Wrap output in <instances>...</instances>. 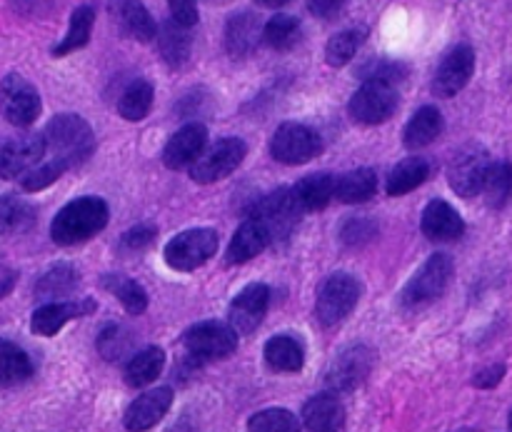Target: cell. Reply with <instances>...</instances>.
<instances>
[{"label":"cell","mask_w":512,"mask_h":432,"mask_svg":"<svg viewBox=\"0 0 512 432\" xmlns=\"http://www.w3.org/2000/svg\"><path fill=\"white\" fill-rule=\"evenodd\" d=\"M108 218L110 210L103 198L83 195V198L70 200L68 205L58 210V215L50 223V238H53L55 245H63V248L80 245L103 233Z\"/></svg>","instance_id":"cell-1"},{"label":"cell","mask_w":512,"mask_h":432,"mask_svg":"<svg viewBox=\"0 0 512 432\" xmlns=\"http://www.w3.org/2000/svg\"><path fill=\"white\" fill-rule=\"evenodd\" d=\"M45 153L60 160L65 168H78L93 155L95 133L88 120L75 113H60L43 130Z\"/></svg>","instance_id":"cell-2"},{"label":"cell","mask_w":512,"mask_h":432,"mask_svg":"<svg viewBox=\"0 0 512 432\" xmlns=\"http://www.w3.org/2000/svg\"><path fill=\"white\" fill-rule=\"evenodd\" d=\"M455 275V265L450 260V255L435 253L415 270L413 278L408 280V285L403 288L400 295V303L405 308H423V305L435 303L438 298H443L445 290L450 288V280Z\"/></svg>","instance_id":"cell-3"},{"label":"cell","mask_w":512,"mask_h":432,"mask_svg":"<svg viewBox=\"0 0 512 432\" xmlns=\"http://www.w3.org/2000/svg\"><path fill=\"white\" fill-rule=\"evenodd\" d=\"M218 253V233L213 228H193L175 235L163 250V258L170 270L193 273L203 268Z\"/></svg>","instance_id":"cell-4"},{"label":"cell","mask_w":512,"mask_h":432,"mask_svg":"<svg viewBox=\"0 0 512 432\" xmlns=\"http://www.w3.org/2000/svg\"><path fill=\"white\" fill-rule=\"evenodd\" d=\"M360 293H363V288H360L355 275H330L318 290V298H315V315H318V320L325 328H333V325L343 323V320L353 313L355 305H358L360 300Z\"/></svg>","instance_id":"cell-5"},{"label":"cell","mask_w":512,"mask_h":432,"mask_svg":"<svg viewBox=\"0 0 512 432\" xmlns=\"http://www.w3.org/2000/svg\"><path fill=\"white\" fill-rule=\"evenodd\" d=\"M320 153H323V140L305 123L288 120V123L278 125L270 138V155L283 165H305L318 158Z\"/></svg>","instance_id":"cell-6"},{"label":"cell","mask_w":512,"mask_h":432,"mask_svg":"<svg viewBox=\"0 0 512 432\" xmlns=\"http://www.w3.org/2000/svg\"><path fill=\"white\" fill-rule=\"evenodd\" d=\"M248 155V145L240 138H220L215 145L203 150L195 165L190 168V178L198 185H213L233 175L243 165Z\"/></svg>","instance_id":"cell-7"},{"label":"cell","mask_w":512,"mask_h":432,"mask_svg":"<svg viewBox=\"0 0 512 432\" xmlns=\"http://www.w3.org/2000/svg\"><path fill=\"white\" fill-rule=\"evenodd\" d=\"M183 345L190 358L200 360V363L225 360L238 350V333L228 323L203 320V323H195L193 328L185 330Z\"/></svg>","instance_id":"cell-8"},{"label":"cell","mask_w":512,"mask_h":432,"mask_svg":"<svg viewBox=\"0 0 512 432\" xmlns=\"http://www.w3.org/2000/svg\"><path fill=\"white\" fill-rule=\"evenodd\" d=\"M40 95L20 73H8L0 80V113L15 128H28L40 118Z\"/></svg>","instance_id":"cell-9"},{"label":"cell","mask_w":512,"mask_h":432,"mask_svg":"<svg viewBox=\"0 0 512 432\" xmlns=\"http://www.w3.org/2000/svg\"><path fill=\"white\" fill-rule=\"evenodd\" d=\"M398 110V90L393 85L365 80L348 103L350 118L358 125H383Z\"/></svg>","instance_id":"cell-10"},{"label":"cell","mask_w":512,"mask_h":432,"mask_svg":"<svg viewBox=\"0 0 512 432\" xmlns=\"http://www.w3.org/2000/svg\"><path fill=\"white\" fill-rule=\"evenodd\" d=\"M300 215L303 213L295 208L290 188H278L275 193L260 198L248 218L260 220V223L268 228L270 238H273V243H275V240H280V238H288L290 230H293L295 223L300 220Z\"/></svg>","instance_id":"cell-11"},{"label":"cell","mask_w":512,"mask_h":432,"mask_svg":"<svg viewBox=\"0 0 512 432\" xmlns=\"http://www.w3.org/2000/svg\"><path fill=\"white\" fill-rule=\"evenodd\" d=\"M475 73V50L470 45L460 43L453 50L445 53V58L440 60L438 70H435L433 78V93L438 98H453L458 95L465 85L470 83Z\"/></svg>","instance_id":"cell-12"},{"label":"cell","mask_w":512,"mask_h":432,"mask_svg":"<svg viewBox=\"0 0 512 432\" xmlns=\"http://www.w3.org/2000/svg\"><path fill=\"white\" fill-rule=\"evenodd\" d=\"M270 308V288L263 283H253L240 290L228 310V325L238 335H250L260 328L265 313Z\"/></svg>","instance_id":"cell-13"},{"label":"cell","mask_w":512,"mask_h":432,"mask_svg":"<svg viewBox=\"0 0 512 432\" xmlns=\"http://www.w3.org/2000/svg\"><path fill=\"white\" fill-rule=\"evenodd\" d=\"M373 363V350L365 348V345H350L330 363L325 378H328V385L333 390H355L368 380Z\"/></svg>","instance_id":"cell-14"},{"label":"cell","mask_w":512,"mask_h":432,"mask_svg":"<svg viewBox=\"0 0 512 432\" xmlns=\"http://www.w3.org/2000/svg\"><path fill=\"white\" fill-rule=\"evenodd\" d=\"M98 310V303L90 298H80V300H63V303H45L40 305L38 310L30 318V330L35 335H43V338H53L58 335L70 320L78 318H88L90 313Z\"/></svg>","instance_id":"cell-15"},{"label":"cell","mask_w":512,"mask_h":432,"mask_svg":"<svg viewBox=\"0 0 512 432\" xmlns=\"http://www.w3.org/2000/svg\"><path fill=\"white\" fill-rule=\"evenodd\" d=\"M490 158L485 150L480 148H468L463 153L455 155V160L450 163L448 170V183L460 198H475L480 195L485 183V175H488Z\"/></svg>","instance_id":"cell-16"},{"label":"cell","mask_w":512,"mask_h":432,"mask_svg":"<svg viewBox=\"0 0 512 432\" xmlns=\"http://www.w3.org/2000/svg\"><path fill=\"white\" fill-rule=\"evenodd\" d=\"M208 148V130L203 123H185L175 130L163 148V165L168 170L193 168L195 160Z\"/></svg>","instance_id":"cell-17"},{"label":"cell","mask_w":512,"mask_h":432,"mask_svg":"<svg viewBox=\"0 0 512 432\" xmlns=\"http://www.w3.org/2000/svg\"><path fill=\"white\" fill-rule=\"evenodd\" d=\"M45 160L43 135H23L15 138L0 150V178L15 180L25 178L33 168Z\"/></svg>","instance_id":"cell-18"},{"label":"cell","mask_w":512,"mask_h":432,"mask_svg":"<svg viewBox=\"0 0 512 432\" xmlns=\"http://www.w3.org/2000/svg\"><path fill=\"white\" fill-rule=\"evenodd\" d=\"M420 230L433 243H455V240L465 235V220L460 218V213L453 205L435 198L425 205L423 218H420Z\"/></svg>","instance_id":"cell-19"},{"label":"cell","mask_w":512,"mask_h":432,"mask_svg":"<svg viewBox=\"0 0 512 432\" xmlns=\"http://www.w3.org/2000/svg\"><path fill=\"white\" fill-rule=\"evenodd\" d=\"M108 10L113 23L118 25V30L125 38L138 40V43L155 40L158 25H155L153 15H150V10L140 0H110Z\"/></svg>","instance_id":"cell-20"},{"label":"cell","mask_w":512,"mask_h":432,"mask_svg":"<svg viewBox=\"0 0 512 432\" xmlns=\"http://www.w3.org/2000/svg\"><path fill=\"white\" fill-rule=\"evenodd\" d=\"M173 405V390L170 388H155L148 393L140 395L138 400L130 403V408L125 410V430L130 432H145L160 423L165 418V413Z\"/></svg>","instance_id":"cell-21"},{"label":"cell","mask_w":512,"mask_h":432,"mask_svg":"<svg viewBox=\"0 0 512 432\" xmlns=\"http://www.w3.org/2000/svg\"><path fill=\"white\" fill-rule=\"evenodd\" d=\"M263 25V20L255 13H250V10H240V13L230 15L223 33L225 50L233 58H248L250 53H255L260 40H263Z\"/></svg>","instance_id":"cell-22"},{"label":"cell","mask_w":512,"mask_h":432,"mask_svg":"<svg viewBox=\"0 0 512 432\" xmlns=\"http://www.w3.org/2000/svg\"><path fill=\"white\" fill-rule=\"evenodd\" d=\"M273 243L268 228H265L260 220L248 218L240 223V228L235 230L233 240L228 245V253H225V263L228 265H243L250 263L253 258H258L268 245Z\"/></svg>","instance_id":"cell-23"},{"label":"cell","mask_w":512,"mask_h":432,"mask_svg":"<svg viewBox=\"0 0 512 432\" xmlns=\"http://www.w3.org/2000/svg\"><path fill=\"white\" fill-rule=\"evenodd\" d=\"M290 195H293L295 208L303 215L318 213V210H325L335 200V178L328 173L305 175L303 180H298V183L290 188Z\"/></svg>","instance_id":"cell-24"},{"label":"cell","mask_w":512,"mask_h":432,"mask_svg":"<svg viewBox=\"0 0 512 432\" xmlns=\"http://www.w3.org/2000/svg\"><path fill=\"white\" fill-rule=\"evenodd\" d=\"M303 425L308 432H343L345 408L333 393L310 398L303 408Z\"/></svg>","instance_id":"cell-25"},{"label":"cell","mask_w":512,"mask_h":432,"mask_svg":"<svg viewBox=\"0 0 512 432\" xmlns=\"http://www.w3.org/2000/svg\"><path fill=\"white\" fill-rule=\"evenodd\" d=\"M155 43H158L160 58L165 65L173 70H180L190 60V50H193V38H190L188 28L175 23L173 18L165 20L155 33Z\"/></svg>","instance_id":"cell-26"},{"label":"cell","mask_w":512,"mask_h":432,"mask_svg":"<svg viewBox=\"0 0 512 432\" xmlns=\"http://www.w3.org/2000/svg\"><path fill=\"white\" fill-rule=\"evenodd\" d=\"M443 113H440L435 105H423L420 110H415L413 118L408 120L403 130V143L408 150H420L428 148L430 143L440 138L443 133Z\"/></svg>","instance_id":"cell-27"},{"label":"cell","mask_w":512,"mask_h":432,"mask_svg":"<svg viewBox=\"0 0 512 432\" xmlns=\"http://www.w3.org/2000/svg\"><path fill=\"white\" fill-rule=\"evenodd\" d=\"M378 193V173L370 168H358L335 178V195L338 203L358 205L368 203Z\"/></svg>","instance_id":"cell-28"},{"label":"cell","mask_w":512,"mask_h":432,"mask_svg":"<svg viewBox=\"0 0 512 432\" xmlns=\"http://www.w3.org/2000/svg\"><path fill=\"white\" fill-rule=\"evenodd\" d=\"M265 363L275 370V373H300L305 365L303 345L293 338V335H275L265 343Z\"/></svg>","instance_id":"cell-29"},{"label":"cell","mask_w":512,"mask_h":432,"mask_svg":"<svg viewBox=\"0 0 512 432\" xmlns=\"http://www.w3.org/2000/svg\"><path fill=\"white\" fill-rule=\"evenodd\" d=\"M153 98H155V88L150 80L145 78L130 80L118 98V115L123 120H128V123H140V120L148 118L150 108H153Z\"/></svg>","instance_id":"cell-30"},{"label":"cell","mask_w":512,"mask_h":432,"mask_svg":"<svg viewBox=\"0 0 512 432\" xmlns=\"http://www.w3.org/2000/svg\"><path fill=\"white\" fill-rule=\"evenodd\" d=\"M430 178V163L425 158H405L390 170L388 185H385V193L390 198H400V195L413 193L415 188L425 183Z\"/></svg>","instance_id":"cell-31"},{"label":"cell","mask_w":512,"mask_h":432,"mask_svg":"<svg viewBox=\"0 0 512 432\" xmlns=\"http://www.w3.org/2000/svg\"><path fill=\"white\" fill-rule=\"evenodd\" d=\"M93 23H95V8H90V5H80V8H75L73 13H70L68 33L63 35V40H60L58 45H53L50 55H53V58H65V55L85 48V45L90 43Z\"/></svg>","instance_id":"cell-32"},{"label":"cell","mask_w":512,"mask_h":432,"mask_svg":"<svg viewBox=\"0 0 512 432\" xmlns=\"http://www.w3.org/2000/svg\"><path fill=\"white\" fill-rule=\"evenodd\" d=\"M163 368L165 353L160 348H155V345H150V348L140 350V353H135L133 358L128 360L123 373L125 383H128L130 388H145V385L155 383V378H160Z\"/></svg>","instance_id":"cell-33"},{"label":"cell","mask_w":512,"mask_h":432,"mask_svg":"<svg viewBox=\"0 0 512 432\" xmlns=\"http://www.w3.org/2000/svg\"><path fill=\"white\" fill-rule=\"evenodd\" d=\"M33 378V360L20 345L0 340V385L13 388Z\"/></svg>","instance_id":"cell-34"},{"label":"cell","mask_w":512,"mask_h":432,"mask_svg":"<svg viewBox=\"0 0 512 432\" xmlns=\"http://www.w3.org/2000/svg\"><path fill=\"white\" fill-rule=\"evenodd\" d=\"M80 283V273L68 263L53 265L50 270H45L40 275L38 285H35V295L40 300H48V303H55V298H65V295L73 293Z\"/></svg>","instance_id":"cell-35"},{"label":"cell","mask_w":512,"mask_h":432,"mask_svg":"<svg viewBox=\"0 0 512 432\" xmlns=\"http://www.w3.org/2000/svg\"><path fill=\"white\" fill-rule=\"evenodd\" d=\"M365 38H368L365 28H345L335 33L325 45V63L330 68H345L358 55V50L363 48Z\"/></svg>","instance_id":"cell-36"},{"label":"cell","mask_w":512,"mask_h":432,"mask_svg":"<svg viewBox=\"0 0 512 432\" xmlns=\"http://www.w3.org/2000/svg\"><path fill=\"white\" fill-rule=\"evenodd\" d=\"M300 35H303L300 20L288 13L273 15V18L263 25V43L268 45V48L278 50V53L295 48V45L300 43Z\"/></svg>","instance_id":"cell-37"},{"label":"cell","mask_w":512,"mask_h":432,"mask_svg":"<svg viewBox=\"0 0 512 432\" xmlns=\"http://www.w3.org/2000/svg\"><path fill=\"white\" fill-rule=\"evenodd\" d=\"M35 225V208L15 195L0 198V235L28 233Z\"/></svg>","instance_id":"cell-38"},{"label":"cell","mask_w":512,"mask_h":432,"mask_svg":"<svg viewBox=\"0 0 512 432\" xmlns=\"http://www.w3.org/2000/svg\"><path fill=\"white\" fill-rule=\"evenodd\" d=\"M100 283H103V288L110 295H115L120 300V305L130 315H143L148 310V293L143 290V285L130 280L128 275H105Z\"/></svg>","instance_id":"cell-39"},{"label":"cell","mask_w":512,"mask_h":432,"mask_svg":"<svg viewBox=\"0 0 512 432\" xmlns=\"http://www.w3.org/2000/svg\"><path fill=\"white\" fill-rule=\"evenodd\" d=\"M480 193L490 208H505L512 198V163H490Z\"/></svg>","instance_id":"cell-40"},{"label":"cell","mask_w":512,"mask_h":432,"mask_svg":"<svg viewBox=\"0 0 512 432\" xmlns=\"http://www.w3.org/2000/svg\"><path fill=\"white\" fill-rule=\"evenodd\" d=\"M250 432H300V420L285 408H268L248 420Z\"/></svg>","instance_id":"cell-41"},{"label":"cell","mask_w":512,"mask_h":432,"mask_svg":"<svg viewBox=\"0 0 512 432\" xmlns=\"http://www.w3.org/2000/svg\"><path fill=\"white\" fill-rule=\"evenodd\" d=\"M65 165L60 163V160L50 158V160H43V163L38 165V168L30 170L25 178H20V183H23V190L25 193H40V190L50 188V185L55 183V180L60 178V175L65 173Z\"/></svg>","instance_id":"cell-42"},{"label":"cell","mask_w":512,"mask_h":432,"mask_svg":"<svg viewBox=\"0 0 512 432\" xmlns=\"http://www.w3.org/2000/svg\"><path fill=\"white\" fill-rule=\"evenodd\" d=\"M378 233V225L373 223L365 215H358V218H348L343 225H340V240H343L348 248H363Z\"/></svg>","instance_id":"cell-43"},{"label":"cell","mask_w":512,"mask_h":432,"mask_svg":"<svg viewBox=\"0 0 512 432\" xmlns=\"http://www.w3.org/2000/svg\"><path fill=\"white\" fill-rule=\"evenodd\" d=\"M408 75V68L403 63H395V60H370L368 65L360 68V78L365 80H375V83H385L393 85L400 83V80Z\"/></svg>","instance_id":"cell-44"},{"label":"cell","mask_w":512,"mask_h":432,"mask_svg":"<svg viewBox=\"0 0 512 432\" xmlns=\"http://www.w3.org/2000/svg\"><path fill=\"white\" fill-rule=\"evenodd\" d=\"M155 235H158V230H155L153 225H135V228H130L128 233H123V238H120V250H125V253H143V250H148L150 245H153Z\"/></svg>","instance_id":"cell-45"},{"label":"cell","mask_w":512,"mask_h":432,"mask_svg":"<svg viewBox=\"0 0 512 432\" xmlns=\"http://www.w3.org/2000/svg\"><path fill=\"white\" fill-rule=\"evenodd\" d=\"M98 348H100V353H103L105 360H118L120 355H123V350L128 348V340H125L123 328H115V325L105 328L103 335H100V340H98Z\"/></svg>","instance_id":"cell-46"},{"label":"cell","mask_w":512,"mask_h":432,"mask_svg":"<svg viewBox=\"0 0 512 432\" xmlns=\"http://www.w3.org/2000/svg\"><path fill=\"white\" fill-rule=\"evenodd\" d=\"M170 8V18L183 28H193L198 23V3L195 0H165Z\"/></svg>","instance_id":"cell-47"},{"label":"cell","mask_w":512,"mask_h":432,"mask_svg":"<svg viewBox=\"0 0 512 432\" xmlns=\"http://www.w3.org/2000/svg\"><path fill=\"white\" fill-rule=\"evenodd\" d=\"M503 378H505V365L498 363V365H490V368L480 370V373L473 378V385L480 390H490V388H495V385H500V380Z\"/></svg>","instance_id":"cell-48"},{"label":"cell","mask_w":512,"mask_h":432,"mask_svg":"<svg viewBox=\"0 0 512 432\" xmlns=\"http://www.w3.org/2000/svg\"><path fill=\"white\" fill-rule=\"evenodd\" d=\"M345 0H308V10L315 15V18L333 20L335 15L343 10Z\"/></svg>","instance_id":"cell-49"},{"label":"cell","mask_w":512,"mask_h":432,"mask_svg":"<svg viewBox=\"0 0 512 432\" xmlns=\"http://www.w3.org/2000/svg\"><path fill=\"white\" fill-rule=\"evenodd\" d=\"M15 283H18V273L8 268V265H0V300L13 293Z\"/></svg>","instance_id":"cell-50"},{"label":"cell","mask_w":512,"mask_h":432,"mask_svg":"<svg viewBox=\"0 0 512 432\" xmlns=\"http://www.w3.org/2000/svg\"><path fill=\"white\" fill-rule=\"evenodd\" d=\"M258 5H263V8H283V5H288L290 0H255Z\"/></svg>","instance_id":"cell-51"},{"label":"cell","mask_w":512,"mask_h":432,"mask_svg":"<svg viewBox=\"0 0 512 432\" xmlns=\"http://www.w3.org/2000/svg\"><path fill=\"white\" fill-rule=\"evenodd\" d=\"M210 3H223V0H210Z\"/></svg>","instance_id":"cell-52"},{"label":"cell","mask_w":512,"mask_h":432,"mask_svg":"<svg viewBox=\"0 0 512 432\" xmlns=\"http://www.w3.org/2000/svg\"><path fill=\"white\" fill-rule=\"evenodd\" d=\"M510 430H512V413H510Z\"/></svg>","instance_id":"cell-53"}]
</instances>
